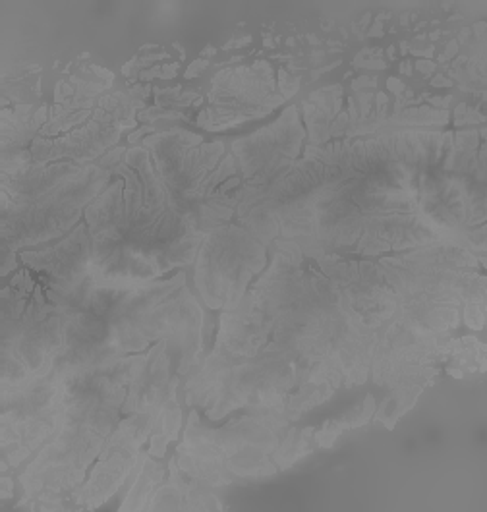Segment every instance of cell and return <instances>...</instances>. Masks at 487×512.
Here are the masks:
<instances>
[{"label": "cell", "mask_w": 487, "mask_h": 512, "mask_svg": "<svg viewBox=\"0 0 487 512\" xmlns=\"http://www.w3.org/2000/svg\"><path fill=\"white\" fill-rule=\"evenodd\" d=\"M180 375L172 377L171 389L167 393V399L161 404L159 412H157V420L153 433L149 437V455L155 458H163L167 453V445L178 439V431L182 427V410L178 404L176 397V389H178V379Z\"/></svg>", "instance_id": "cell-10"}, {"label": "cell", "mask_w": 487, "mask_h": 512, "mask_svg": "<svg viewBox=\"0 0 487 512\" xmlns=\"http://www.w3.org/2000/svg\"><path fill=\"white\" fill-rule=\"evenodd\" d=\"M424 391V385H406L397 387L387 399L381 402V406L375 410V422H381L387 429H393L397 420L404 416Z\"/></svg>", "instance_id": "cell-12"}, {"label": "cell", "mask_w": 487, "mask_h": 512, "mask_svg": "<svg viewBox=\"0 0 487 512\" xmlns=\"http://www.w3.org/2000/svg\"><path fill=\"white\" fill-rule=\"evenodd\" d=\"M464 319L466 325L480 331L484 329V321H486V302H466L464 304Z\"/></svg>", "instance_id": "cell-13"}, {"label": "cell", "mask_w": 487, "mask_h": 512, "mask_svg": "<svg viewBox=\"0 0 487 512\" xmlns=\"http://www.w3.org/2000/svg\"><path fill=\"white\" fill-rule=\"evenodd\" d=\"M22 261L41 273H47V288L68 290L82 285L91 263V238L86 223H80L55 246L35 252H20Z\"/></svg>", "instance_id": "cell-7"}, {"label": "cell", "mask_w": 487, "mask_h": 512, "mask_svg": "<svg viewBox=\"0 0 487 512\" xmlns=\"http://www.w3.org/2000/svg\"><path fill=\"white\" fill-rule=\"evenodd\" d=\"M209 101L211 107L200 114L198 122L215 132L271 113L283 103V95L275 93L271 66L259 60L250 68L221 72L213 82Z\"/></svg>", "instance_id": "cell-4"}, {"label": "cell", "mask_w": 487, "mask_h": 512, "mask_svg": "<svg viewBox=\"0 0 487 512\" xmlns=\"http://www.w3.org/2000/svg\"><path fill=\"white\" fill-rule=\"evenodd\" d=\"M0 485H2V491H0V497L2 499H10L12 495H14V482H12V478L10 476H2V480H0Z\"/></svg>", "instance_id": "cell-14"}, {"label": "cell", "mask_w": 487, "mask_h": 512, "mask_svg": "<svg viewBox=\"0 0 487 512\" xmlns=\"http://www.w3.org/2000/svg\"><path fill=\"white\" fill-rule=\"evenodd\" d=\"M316 443V429L314 427H288L285 439L281 441L279 449L273 455V462L277 464L279 472L287 470L300 458L310 455Z\"/></svg>", "instance_id": "cell-11"}, {"label": "cell", "mask_w": 487, "mask_h": 512, "mask_svg": "<svg viewBox=\"0 0 487 512\" xmlns=\"http://www.w3.org/2000/svg\"><path fill=\"white\" fill-rule=\"evenodd\" d=\"M172 354L169 341L155 342L138 364L128 385V395L122 404V414L159 412L171 389Z\"/></svg>", "instance_id": "cell-8"}, {"label": "cell", "mask_w": 487, "mask_h": 512, "mask_svg": "<svg viewBox=\"0 0 487 512\" xmlns=\"http://www.w3.org/2000/svg\"><path fill=\"white\" fill-rule=\"evenodd\" d=\"M267 263V246L238 225H221L205 234L196 256V286L203 302L234 310L252 279Z\"/></svg>", "instance_id": "cell-2"}, {"label": "cell", "mask_w": 487, "mask_h": 512, "mask_svg": "<svg viewBox=\"0 0 487 512\" xmlns=\"http://www.w3.org/2000/svg\"><path fill=\"white\" fill-rule=\"evenodd\" d=\"M304 128L298 118V109L288 107L277 122L256 132L254 136L240 138L230 145L242 180L250 188H265L298 161Z\"/></svg>", "instance_id": "cell-6"}, {"label": "cell", "mask_w": 487, "mask_h": 512, "mask_svg": "<svg viewBox=\"0 0 487 512\" xmlns=\"http://www.w3.org/2000/svg\"><path fill=\"white\" fill-rule=\"evenodd\" d=\"M64 414V381L55 370L2 391V472L18 468L55 435Z\"/></svg>", "instance_id": "cell-3"}, {"label": "cell", "mask_w": 487, "mask_h": 512, "mask_svg": "<svg viewBox=\"0 0 487 512\" xmlns=\"http://www.w3.org/2000/svg\"><path fill=\"white\" fill-rule=\"evenodd\" d=\"M157 412L130 414L118 422L86 484L74 493L76 509H97L105 505L134 474L145 441L151 437Z\"/></svg>", "instance_id": "cell-5"}, {"label": "cell", "mask_w": 487, "mask_h": 512, "mask_svg": "<svg viewBox=\"0 0 487 512\" xmlns=\"http://www.w3.org/2000/svg\"><path fill=\"white\" fill-rule=\"evenodd\" d=\"M165 480V468L149 453H142L134 468L132 484L126 499L120 505V511H147V505L159 485Z\"/></svg>", "instance_id": "cell-9"}, {"label": "cell", "mask_w": 487, "mask_h": 512, "mask_svg": "<svg viewBox=\"0 0 487 512\" xmlns=\"http://www.w3.org/2000/svg\"><path fill=\"white\" fill-rule=\"evenodd\" d=\"M113 171L97 165L31 163L2 174V246L22 252L47 244L80 225L82 211L111 182Z\"/></svg>", "instance_id": "cell-1"}]
</instances>
